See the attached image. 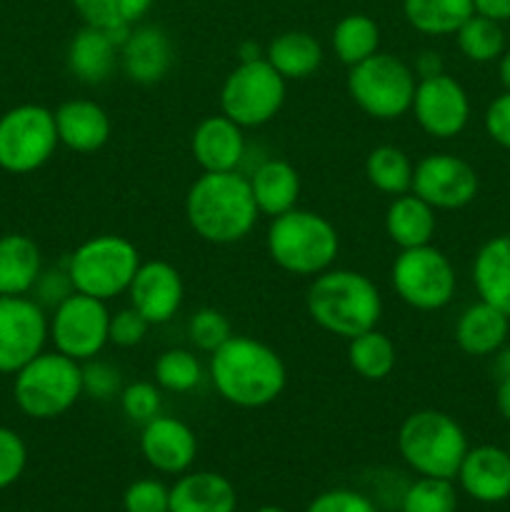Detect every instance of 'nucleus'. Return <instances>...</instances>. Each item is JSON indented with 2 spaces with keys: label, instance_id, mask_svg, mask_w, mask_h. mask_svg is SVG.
I'll use <instances>...</instances> for the list:
<instances>
[{
  "label": "nucleus",
  "instance_id": "nucleus-1",
  "mask_svg": "<svg viewBox=\"0 0 510 512\" xmlns=\"http://www.w3.org/2000/svg\"><path fill=\"white\" fill-rule=\"evenodd\" d=\"M210 380L235 408H265L283 395L288 373L270 345L248 335H233L210 358Z\"/></svg>",
  "mask_w": 510,
  "mask_h": 512
},
{
  "label": "nucleus",
  "instance_id": "nucleus-2",
  "mask_svg": "<svg viewBox=\"0 0 510 512\" xmlns=\"http://www.w3.org/2000/svg\"><path fill=\"white\" fill-rule=\"evenodd\" d=\"M250 180L238 170L203 173L185 195V218L195 235L215 245H230L250 235L258 220Z\"/></svg>",
  "mask_w": 510,
  "mask_h": 512
},
{
  "label": "nucleus",
  "instance_id": "nucleus-3",
  "mask_svg": "<svg viewBox=\"0 0 510 512\" xmlns=\"http://www.w3.org/2000/svg\"><path fill=\"white\" fill-rule=\"evenodd\" d=\"M305 303L318 328L345 340L373 330L383 315L380 290L358 270L328 268L315 275Z\"/></svg>",
  "mask_w": 510,
  "mask_h": 512
},
{
  "label": "nucleus",
  "instance_id": "nucleus-4",
  "mask_svg": "<svg viewBox=\"0 0 510 512\" xmlns=\"http://www.w3.org/2000/svg\"><path fill=\"white\" fill-rule=\"evenodd\" d=\"M268 255L290 275H320L333 268L340 250L335 225L313 210L293 208L270 220Z\"/></svg>",
  "mask_w": 510,
  "mask_h": 512
},
{
  "label": "nucleus",
  "instance_id": "nucleus-5",
  "mask_svg": "<svg viewBox=\"0 0 510 512\" xmlns=\"http://www.w3.org/2000/svg\"><path fill=\"white\" fill-rule=\"evenodd\" d=\"M398 450L405 463L425 478H458L468 453V438L450 415L440 410H418L400 425Z\"/></svg>",
  "mask_w": 510,
  "mask_h": 512
},
{
  "label": "nucleus",
  "instance_id": "nucleus-6",
  "mask_svg": "<svg viewBox=\"0 0 510 512\" xmlns=\"http://www.w3.org/2000/svg\"><path fill=\"white\" fill-rule=\"evenodd\" d=\"M13 395L28 418H60L83 395V368L58 350L40 353L15 373Z\"/></svg>",
  "mask_w": 510,
  "mask_h": 512
},
{
  "label": "nucleus",
  "instance_id": "nucleus-7",
  "mask_svg": "<svg viewBox=\"0 0 510 512\" xmlns=\"http://www.w3.org/2000/svg\"><path fill=\"white\" fill-rule=\"evenodd\" d=\"M75 293L113 300L130 288L140 268V253L123 235H95L65 260Z\"/></svg>",
  "mask_w": 510,
  "mask_h": 512
},
{
  "label": "nucleus",
  "instance_id": "nucleus-8",
  "mask_svg": "<svg viewBox=\"0 0 510 512\" xmlns=\"http://www.w3.org/2000/svg\"><path fill=\"white\" fill-rule=\"evenodd\" d=\"M413 68L390 53H375L348 73V93L365 115L375 120H395L413 105Z\"/></svg>",
  "mask_w": 510,
  "mask_h": 512
},
{
  "label": "nucleus",
  "instance_id": "nucleus-9",
  "mask_svg": "<svg viewBox=\"0 0 510 512\" xmlns=\"http://www.w3.org/2000/svg\"><path fill=\"white\" fill-rule=\"evenodd\" d=\"M285 78L265 58L248 60L230 70L220 88V110L240 128H260L280 113Z\"/></svg>",
  "mask_w": 510,
  "mask_h": 512
},
{
  "label": "nucleus",
  "instance_id": "nucleus-10",
  "mask_svg": "<svg viewBox=\"0 0 510 512\" xmlns=\"http://www.w3.org/2000/svg\"><path fill=\"white\" fill-rule=\"evenodd\" d=\"M58 143L55 115L43 105H18L0 118V168L8 173L25 175L43 168Z\"/></svg>",
  "mask_w": 510,
  "mask_h": 512
},
{
  "label": "nucleus",
  "instance_id": "nucleus-11",
  "mask_svg": "<svg viewBox=\"0 0 510 512\" xmlns=\"http://www.w3.org/2000/svg\"><path fill=\"white\" fill-rule=\"evenodd\" d=\"M393 290L415 310H440L455 295V270L448 255L433 245L400 250L390 270Z\"/></svg>",
  "mask_w": 510,
  "mask_h": 512
},
{
  "label": "nucleus",
  "instance_id": "nucleus-12",
  "mask_svg": "<svg viewBox=\"0 0 510 512\" xmlns=\"http://www.w3.org/2000/svg\"><path fill=\"white\" fill-rule=\"evenodd\" d=\"M108 325L110 313L105 308V300L73 293L55 308L48 330L58 353L85 363L105 348Z\"/></svg>",
  "mask_w": 510,
  "mask_h": 512
},
{
  "label": "nucleus",
  "instance_id": "nucleus-13",
  "mask_svg": "<svg viewBox=\"0 0 510 512\" xmlns=\"http://www.w3.org/2000/svg\"><path fill=\"white\" fill-rule=\"evenodd\" d=\"M50 335L43 308L25 295L0 298V373L15 375L43 353Z\"/></svg>",
  "mask_w": 510,
  "mask_h": 512
},
{
  "label": "nucleus",
  "instance_id": "nucleus-14",
  "mask_svg": "<svg viewBox=\"0 0 510 512\" xmlns=\"http://www.w3.org/2000/svg\"><path fill=\"white\" fill-rule=\"evenodd\" d=\"M410 193L423 198L435 210H458L478 195V175L458 155H425L413 168Z\"/></svg>",
  "mask_w": 510,
  "mask_h": 512
},
{
  "label": "nucleus",
  "instance_id": "nucleus-15",
  "mask_svg": "<svg viewBox=\"0 0 510 512\" xmlns=\"http://www.w3.org/2000/svg\"><path fill=\"white\" fill-rule=\"evenodd\" d=\"M410 110L425 133L443 140L463 133L470 118V103L463 85L445 73L418 80Z\"/></svg>",
  "mask_w": 510,
  "mask_h": 512
},
{
  "label": "nucleus",
  "instance_id": "nucleus-16",
  "mask_svg": "<svg viewBox=\"0 0 510 512\" xmlns=\"http://www.w3.org/2000/svg\"><path fill=\"white\" fill-rule=\"evenodd\" d=\"M128 295L130 305L150 325H163L183 305L185 285L173 265L165 263V260H148V263H140Z\"/></svg>",
  "mask_w": 510,
  "mask_h": 512
},
{
  "label": "nucleus",
  "instance_id": "nucleus-17",
  "mask_svg": "<svg viewBox=\"0 0 510 512\" xmlns=\"http://www.w3.org/2000/svg\"><path fill=\"white\" fill-rule=\"evenodd\" d=\"M140 453L148 460V465H153L160 473L180 475L193 465L198 455V440L183 420L155 415L143 425Z\"/></svg>",
  "mask_w": 510,
  "mask_h": 512
},
{
  "label": "nucleus",
  "instance_id": "nucleus-18",
  "mask_svg": "<svg viewBox=\"0 0 510 512\" xmlns=\"http://www.w3.org/2000/svg\"><path fill=\"white\" fill-rule=\"evenodd\" d=\"M173 63V40L158 25H133L128 40L120 45V68L133 83H160L173 70Z\"/></svg>",
  "mask_w": 510,
  "mask_h": 512
},
{
  "label": "nucleus",
  "instance_id": "nucleus-19",
  "mask_svg": "<svg viewBox=\"0 0 510 512\" xmlns=\"http://www.w3.org/2000/svg\"><path fill=\"white\" fill-rule=\"evenodd\" d=\"M458 480L460 488L478 503H503L510 498V453L495 445L468 448Z\"/></svg>",
  "mask_w": 510,
  "mask_h": 512
},
{
  "label": "nucleus",
  "instance_id": "nucleus-20",
  "mask_svg": "<svg viewBox=\"0 0 510 512\" xmlns=\"http://www.w3.org/2000/svg\"><path fill=\"white\" fill-rule=\"evenodd\" d=\"M195 163L203 168V173H225V170H238L245 155V135L238 123H233L225 115H210L200 120L193 130Z\"/></svg>",
  "mask_w": 510,
  "mask_h": 512
},
{
  "label": "nucleus",
  "instance_id": "nucleus-21",
  "mask_svg": "<svg viewBox=\"0 0 510 512\" xmlns=\"http://www.w3.org/2000/svg\"><path fill=\"white\" fill-rule=\"evenodd\" d=\"M58 140L75 153H95L110 138V118L93 100H68L55 110Z\"/></svg>",
  "mask_w": 510,
  "mask_h": 512
},
{
  "label": "nucleus",
  "instance_id": "nucleus-22",
  "mask_svg": "<svg viewBox=\"0 0 510 512\" xmlns=\"http://www.w3.org/2000/svg\"><path fill=\"white\" fill-rule=\"evenodd\" d=\"M120 63V45L108 30L85 25L68 45V70L85 85H100Z\"/></svg>",
  "mask_w": 510,
  "mask_h": 512
},
{
  "label": "nucleus",
  "instance_id": "nucleus-23",
  "mask_svg": "<svg viewBox=\"0 0 510 512\" xmlns=\"http://www.w3.org/2000/svg\"><path fill=\"white\" fill-rule=\"evenodd\" d=\"M238 495L225 475L200 470L170 488V512H235Z\"/></svg>",
  "mask_w": 510,
  "mask_h": 512
},
{
  "label": "nucleus",
  "instance_id": "nucleus-24",
  "mask_svg": "<svg viewBox=\"0 0 510 512\" xmlns=\"http://www.w3.org/2000/svg\"><path fill=\"white\" fill-rule=\"evenodd\" d=\"M250 190H253L255 205L260 215H278L288 213L295 208L300 198V175L288 160L270 158L263 160L250 175Z\"/></svg>",
  "mask_w": 510,
  "mask_h": 512
},
{
  "label": "nucleus",
  "instance_id": "nucleus-25",
  "mask_svg": "<svg viewBox=\"0 0 510 512\" xmlns=\"http://www.w3.org/2000/svg\"><path fill=\"white\" fill-rule=\"evenodd\" d=\"M473 283L480 300L495 305L510 318V235H498L478 250Z\"/></svg>",
  "mask_w": 510,
  "mask_h": 512
},
{
  "label": "nucleus",
  "instance_id": "nucleus-26",
  "mask_svg": "<svg viewBox=\"0 0 510 512\" xmlns=\"http://www.w3.org/2000/svg\"><path fill=\"white\" fill-rule=\"evenodd\" d=\"M385 233L400 250L430 245L435 233V208L415 193L395 195L385 210Z\"/></svg>",
  "mask_w": 510,
  "mask_h": 512
},
{
  "label": "nucleus",
  "instance_id": "nucleus-27",
  "mask_svg": "<svg viewBox=\"0 0 510 512\" xmlns=\"http://www.w3.org/2000/svg\"><path fill=\"white\" fill-rule=\"evenodd\" d=\"M508 315L495 305L480 303L470 305L455 325V343L468 355H490L503 348L508 338Z\"/></svg>",
  "mask_w": 510,
  "mask_h": 512
},
{
  "label": "nucleus",
  "instance_id": "nucleus-28",
  "mask_svg": "<svg viewBox=\"0 0 510 512\" xmlns=\"http://www.w3.org/2000/svg\"><path fill=\"white\" fill-rule=\"evenodd\" d=\"M43 273V258L28 235L8 233L0 238V298L25 295L35 288Z\"/></svg>",
  "mask_w": 510,
  "mask_h": 512
},
{
  "label": "nucleus",
  "instance_id": "nucleus-29",
  "mask_svg": "<svg viewBox=\"0 0 510 512\" xmlns=\"http://www.w3.org/2000/svg\"><path fill=\"white\" fill-rule=\"evenodd\" d=\"M265 60L283 75L285 80L310 78L323 65V48L318 40L303 30L280 33L265 50Z\"/></svg>",
  "mask_w": 510,
  "mask_h": 512
},
{
  "label": "nucleus",
  "instance_id": "nucleus-30",
  "mask_svg": "<svg viewBox=\"0 0 510 512\" xmlns=\"http://www.w3.org/2000/svg\"><path fill=\"white\" fill-rule=\"evenodd\" d=\"M405 20L425 35H450L475 13L473 0H403Z\"/></svg>",
  "mask_w": 510,
  "mask_h": 512
},
{
  "label": "nucleus",
  "instance_id": "nucleus-31",
  "mask_svg": "<svg viewBox=\"0 0 510 512\" xmlns=\"http://www.w3.org/2000/svg\"><path fill=\"white\" fill-rule=\"evenodd\" d=\"M365 178L385 195H403L413 185V163L408 153L395 145H378L365 160Z\"/></svg>",
  "mask_w": 510,
  "mask_h": 512
},
{
  "label": "nucleus",
  "instance_id": "nucleus-32",
  "mask_svg": "<svg viewBox=\"0 0 510 512\" xmlns=\"http://www.w3.org/2000/svg\"><path fill=\"white\" fill-rule=\"evenodd\" d=\"M395 345L380 330H365L348 340V363L360 378L385 380L395 368Z\"/></svg>",
  "mask_w": 510,
  "mask_h": 512
},
{
  "label": "nucleus",
  "instance_id": "nucleus-33",
  "mask_svg": "<svg viewBox=\"0 0 510 512\" xmlns=\"http://www.w3.org/2000/svg\"><path fill=\"white\" fill-rule=\"evenodd\" d=\"M380 28L373 18L363 13L345 15L333 30V50L340 63L348 68L363 63L370 55L378 53Z\"/></svg>",
  "mask_w": 510,
  "mask_h": 512
},
{
  "label": "nucleus",
  "instance_id": "nucleus-34",
  "mask_svg": "<svg viewBox=\"0 0 510 512\" xmlns=\"http://www.w3.org/2000/svg\"><path fill=\"white\" fill-rule=\"evenodd\" d=\"M85 25L95 28H133L148 13L153 0H70Z\"/></svg>",
  "mask_w": 510,
  "mask_h": 512
},
{
  "label": "nucleus",
  "instance_id": "nucleus-35",
  "mask_svg": "<svg viewBox=\"0 0 510 512\" xmlns=\"http://www.w3.org/2000/svg\"><path fill=\"white\" fill-rule=\"evenodd\" d=\"M455 38H458V48L465 58L475 60V63H488L495 60L503 53L505 35L503 28L498 25V20H490L485 15L473 13L458 30H455Z\"/></svg>",
  "mask_w": 510,
  "mask_h": 512
},
{
  "label": "nucleus",
  "instance_id": "nucleus-36",
  "mask_svg": "<svg viewBox=\"0 0 510 512\" xmlns=\"http://www.w3.org/2000/svg\"><path fill=\"white\" fill-rule=\"evenodd\" d=\"M203 380V368L190 350H165L155 360V383L168 393H190Z\"/></svg>",
  "mask_w": 510,
  "mask_h": 512
},
{
  "label": "nucleus",
  "instance_id": "nucleus-37",
  "mask_svg": "<svg viewBox=\"0 0 510 512\" xmlns=\"http://www.w3.org/2000/svg\"><path fill=\"white\" fill-rule=\"evenodd\" d=\"M458 493L453 480L425 478L420 475L403 495V512H455Z\"/></svg>",
  "mask_w": 510,
  "mask_h": 512
},
{
  "label": "nucleus",
  "instance_id": "nucleus-38",
  "mask_svg": "<svg viewBox=\"0 0 510 512\" xmlns=\"http://www.w3.org/2000/svg\"><path fill=\"white\" fill-rule=\"evenodd\" d=\"M230 338H233V328H230V320L220 310L200 308L190 318V340H193L198 350L213 355Z\"/></svg>",
  "mask_w": 510,
  "mask_h": 512
},
{
  "label": "nucleus",
  "instance_id": "nucleus-39",
  "mask_svg": "<svg viewBox=\"0 0 510 512\" xmlns=\"http://www.w3.org/2000/svg\"><path fill=\"white\" fill-rule=\"evenodd\" d=\"M123 508L125 512H170V488L153 478L135 480L125 490Z\"/></svg>",
  "mask_w": 510,
  "mask_h": 512
},
{
  "label": "nucleus",
  "instance_id": "nucleus-40",
  "mask_svg": "<svg viewBox=\"0 0 510 512\" xmlns=\"http://www.w3.org/2000/svg\"><path fill=\"white\" fill-rule=\"evenodd\" d=\"M160 388H155L153 383H133L128 388L120 390V408L128 415V420L133 423H148L155 415H160Z\"/></svg>",
  "mask_w": 510,
  "mask_h": 512
},
{
  "label": "nucleus",
  "instance_id": "nucleus-41",
  "mask_svg": "<svg viewBox=\"0 0 510 512\" xmlns=\"http://www.w3.org/2000/svg\"><path fill=\"white\" fill-rule=\"evenodd\" d=\"M28 448L15 430L0 428V490L10 488L23 475Z\"/></svg>",
  "mask_w": 510,
  "mask_h": 512
},
{
  "label": "nucleus",
  "instance_id": "nucleus-42",
  "mask_svg": "<svg viewBox=\"0 0 510 512\" xmlns=\"http://www.w3.org/2000/svg\"><path fill=\"white\" fill-rule=\"evenodd\" d=\"M148 328V320L130 305V308H123L115 315H110L108 343L118 345V348H135V345H140L145 340Z\"/></svg>",
  "mask_w": 510,
  "mask_h": 512
},
{
  "label": "nucleus",
  "instance_id": "nucleus-43",
  "mask_svg": "<svg viewBox=\"0 0 510 512\" xmlns=\"http://www.w3.org/2000/svg\"><path fill=\"white\" fill-rule=\"evenodd\" d=\"M83 393L95 400H110L120 395V373L103 360H85Z\"/></svg>",
  "mask_w": 510,
  "mask_h": 512
},
{
  "label": "nucleus",
  "instance_id": "nucleus-44",
  "mask_svg": "<svg viewBox=\"0 0 510 512\" xmlns=\"http://www.w3.org/2000/svg\"><path fill=\"white\" fill-rule=\"evenodd\" d=\"M305 512H378L368 495L350 488H335L320 493Z\"/></svg>",
  "mask_w": 510,
  "mask_h": 512
},
{
  "label": "nucleus",
  "instance_id": "nucleus-45",
  "mask_svg": "<svg viewBox=\"0 0 510 512\" xmlns=\"http://www.w3.org/2000/svg\"><path fill=\"white\" fill-rule=\"evenodd\" d=\"M35 290H38V300L45 305H53L58 308L65 298L75 293L73 288V280H70L68 268H58V270H45L40 273L38 283H35Z\"/></svg>",
  "mask_w": 510,
  "mask_h": 512
},
{
  "label": "nucleus",
  "instance_id": "nucleus-46",
  "mask_svg": "<svg viewBox=\"0 0 510 512\" xmlns=\"http://www.w3.org/2000/svg\"><path fill=\"white\" fill-rule=\"evenodd\" d=\"M485 130L503 148H510V90L490 103L485 113Z\"/></svg>",
  "mask_w": 510,
  "mask_h": 512
},
{
  "label": "nucleus",
  "instance_id": "nucleus-47",
  "mask_svg": "<svg viewBox=\"0 0 510 512\" xmlns=\"http://www.w3.org/2000/svg\"><path fill=\"white\" fill-rule=\"evenodd\" d=\"M415 78H433V75L443 73V58H440L435 50H425L415 58V68H413Z\"/></svg>",
  "mask_w": 510,
  "mask_h": 512
},
{
  "label": "nucleus",
  "instance_id": "nucleus-48",
  "mask_svg": "<svg viewBox=\"0 0 510 512\" xmlns=\"http://www.w3.org/2000/svg\"><path fill=\"white\" fill-rule=\"evenodd\" d=\"M473 8L478 15L490 20H510V0H473Z\"/></svg>",
  "mask_w": 510,
  "mask_h": 512
},
{
  "label": "nucleus",
  "instance_id": "nucleus-49",
  "mask_svg": "<svg viewBox=\"0 0 510 512\" xmlns=\"http://www.w3.org/2000/svg\"><path fill=\"white\" fill-rule=\"evenodd\" d=\"M495 400H498L500 415H503L505 420H510V378H500L498 395H495Z\"/></svg>",
  "mask_w": 510,
  "mask_h": 512
},
{
  "label": "nucleus",
  "instance_id": "nucleus-50",
  "mask_svg": "<svg viewBox=\"0 0 510 512\" xmlns=\"http://www.w3.org/2000/svg\"><path fill=\"white\" fill-rule=\"evenodd\" d=\"M495 370H498L500 378H510V348L500 350L498 360H495Z\"/></svg>",
  "mask_w": 510,
  "mask_h": 512
},
{
  "label": "nucleus",
  "instance_id": "nucleus-51",
  "mask_svg": "<svg viewBox=\"0 0 510 512\" xmlns=\"http://www.w3.org/2000/svg\"><path fill=\"white\" fill-rule=\"evenodd\" d=\"M263 58L260 55V48L255 43H243L240 45V63H248V60H258Z\"/></svg>",
  "mask_w": 510,
  "mask_h": 512
},
{
  "label": "nucleus",
  "instance_id": "nucleus-52",
  "mask_svg": "<svg viewBox=\"0 0 510 512\" xmlns=\"http://www.w3.org/2000/svg\"><path fill=\"white\" fill-rule=\"evenodd\" d=\"M500 80L510 90V53H505L503 60H500Z\"/></svg>",
  "mask_w": 510,
  "mask_h": 512
},
{
  "label": "nucleus",
  "instance_id": "nucleus-53",
  "mask_svg": "<svg viewBox=\"0 0 510 512\" xmlns=\"http://www.w3.org/2000/svg\"><path fill=\"white\" fill-rule=\"evenodd\" d=\"M255 512H285L283 508H275V505H265V508H258Z\"/></svg>",
  "mask_w": 510,
  "mask_h": 512
},
{
  "label": "nucleus",
  "instance_id": "nucleus-54",
  "mask_svg": "<svg viewBox=\"0 0 510 512\" xmlns=\"http://www.w3.org/2000/svg\"><path fill=\"white\" fill-rule=\"evenodd\" d=\"M508 453H510V448H508Z\"/></svg>",
  "mask_w": 510,
  "mask_h": 512
}]
</instances>
